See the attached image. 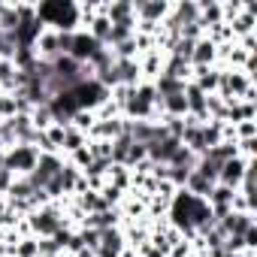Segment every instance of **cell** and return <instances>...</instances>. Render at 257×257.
<instances>
[{
	"label": "cell",
	"mask_w": 257,
	"mask_h": 257,
	"mask_svg": "<svg viewBox=\"0 0 257 257\" xmlns=\"http://www.w3.org/2000/svg\"><path fill=\"white\" fill-rule=\"evenodd\" d=\"M85 146H88V137L79 134L76 127H67V131H64V143H61V155L67 158V155H73L76 149H85Z\"/></svg>",
	"instance_id": "cell-7"
},
{
	"label": "cell",
	"mask_w": 257,
	"mask_h": 257,
	"mask_svg": "<svg viewBox=\"0 0 257 257\" xmlns=\"http://www.w3.org/2000/svg\"><path fill=\"white\" fill-rule=\"evenodd\" d=\"M248 164H251V161H245V158H230V161L221 167V173H218V185H227V188L239 191V185H242V179H245Z\"/></svg>",
	"instance_id": "cell-4"
},
{
	"label": "cell",
	"mask_w": 257,
	"mask_h": 257,
	"mask_svg": "<svg viewBox=\"0 0 257 257\" xmlns=\"http://www.w3.org/2000/svg\"><path fill=\"white\" fill-rule=\"evenodd\" d=\"M19 176L16 173H10L7 167H0V197H7V191L13 188V182H16Z\"/></svg>",
	"instance_id": "cell-9"
},
{
	"label": "cell",
	"mask_w": 257,
	"mask_h": 257,
	"mask_svg": "<svg viewBox=\"0 0 257 257\" xmlns=\"http://www.w3.org/2000/svg\"><path fill=\"white\" fill-rule=\"evenodd\" d=\"M224 236H245L254 227V212H230L221 221H215Z\"/></svg>",
	"instance_id": "cell-3"
},
{
	"label": "cell",
	"mask_w": 257,
	"mask_h": 257,
	"mask_svg": "<svg viewBox=\"0 0 257 257\" xmlns=\"http://www.w3.org/2000/svg\"><path fill=\"white\" fill-rule=\"evenodd\" d=\"M37 161H40L37 146H10V149L4 152V167H7L10 173H16L19 179H22V176H31L34 167H37Z\"/></svg>",
	"instance_id": "cell-1"
},
{
	"label": "cell",
	"mask_w": 257,
	"mask_h": 257,
	"mask_svg": "<svg viewBox=\"0 0 257 257\" xmlns=\"http://www.w3.org/2000/svg\"><path fill=\"white\" fill-rule=\"evenodd\" d=\"M233 134H236V143L239 140H257V121H239V124H233Z\"/></svg>",
	"instance_id": "cell-8"
},
{
	"label": "cell",
	"mask_w": 257,
	"mask_h": 257,
	"mask_svg": "<svg viewBox=\"0 0 257 257\" xmlns=\"http://www.w3.org/2000/svg\"><path fill=\"white\" fill-rule=\"evenodd\" d=\"M58 257H67V254H58Z\"/></svg>",
	"instance_id": "cell-10"
},
{
	"label": "cell",
	"mask_w": 257,
	"mask_h": 257,
	"mask_svg": "<svg viewBox=\"0 0 257 257\" xmlns=\"http://www.w3.org/2000/svg\"><path fill=\"white\" fill-rule=\"evenodd\" d=\"M103 46L88 34V31H76L73 34V46H70V58L79 61V64H91V58L100 52Z\"/></svg>",
	"instance_id": "cell-2"
},
{
	"label": "cell",
	"mask_w": 257,
	"mask_h": 257,
	"mask_svg": "<svg viewBox=\"0 0 257 257\" xmlns=\"http://www.w3.org/2000/svg\"><path fill=\"white\" fill-rule=\"evenodd\" d=\"M212 188H215V182L203 179V176H200L197 170H191V173H188V182H185V191H188V194H194V197L206 200V197L212 194Z\"/></svg>",
	"instance_id": "cell-6"
},
{
	"label": "cell",
	"mask_w": 257,
	"mask_h": 257,
	"mask_svg": "<svg viewBox=\"0 0 257 257\" xmlns=\"http://www.w3.org/2000/svg\"><path fill=\"white\" fill-rule=\"evenodd\" d=\"M215 58H218V46L212 40H197L194 43V55H191V67H215Z\"/></svg>",
	"instance_id": "cell-5"
}]
</instances>
